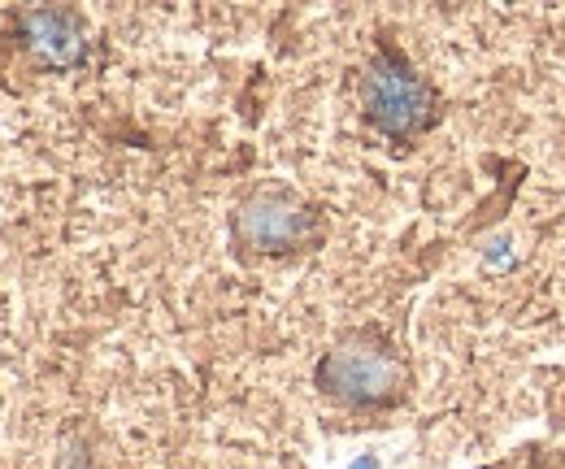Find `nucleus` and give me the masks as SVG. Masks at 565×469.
I'll return each mask as SVG.
<instances>
[{
  "label": "nucleus",
  "instance_id": "f257e3e1",
  "mask_svg": "<svg viewBox=\"0 0 565 469\" xmlns=\"http://www.w3.org/2000/svg\"><path fill=\"white\" fill-rule=\"evenodd\" d=\"M361 100L370 122L387 135H414L430 122V87L396 53H383L370 62L361 78Z\"/></svg>",
  "mask_w": 565,
  "mask_h": 469
},
{
  "label": "nucleus",
  "instance_id": "f03ea898",
  "mask_svg": "<svg viewBox=\"0 0 565 469\" xmlns=\"http://www.w3.org/2000/svg\"><path fill=\"white\" fill-rule=\"evenodd\" d=\"M318 379L335 401L349 404H387L405 387L401 361L387 348H370V343H344L327 352Z\"/></svg>",
  "mask_w": 565,
  "mask_h": 469
},
{
  "label": "nucleus",
  "instance_id": "7ed1b4c3",
  "mask_svg": "<svg viewBox=\"0 0 565 469\" xmlns=\"http://www.w3.org/2000/svg\"><path fill=\"white\" fill-rule=\"evenodd\" d=\"M235 231L248 248H262V253H287L300 244V235L309 231V213L287 196H257L239 209L235 217Z\"/></svg>",
  "mask_w": 565,
  "mask_h": 469
},
{
  "label": "nucleus",
  "instance_id": "20e7f679",
  "mask_svg": "<svg viewBox=\"0 0 565 469\" xmlns=\"http://www.w3.org/2000/svg\"><path fill=\"white\" fill-rule=\"evenodd\" d=\"M22 40L26 49L49 66H78L83 62V26L66 9H31L22 13Z\"/></svg>",
  "mask_w": 565,
  "mask_h": 469
},
{
  "label": "nucleus",
  "instance_id": "39448f33",
  "mask_svg": "<svg viewBox=\"0 0 565 469\" xmlns=\"http://www.w3.org/2000/svg\"><path fill=\"white\" fill-rule=\"evenodd\" d=\"M349 469H379V457H356Z\"/></svg>",
  "mask_w": 565,
  "mask_h": 469
},
{
  "label": "nucleus",
  "instance_id": "423d86ee",
  "mask_svg": "<svg viewBox=\"0 0 565 469\" xmlns=\"http://www.w3.org/2000/svg\"><path fill=\"white\" fill-rule=\"evenodd\" d=\"M548 469H562V466H548Z\"/></svg>",
  "mask_w": 565,
  "mask_h": 469
}]
</instances>
